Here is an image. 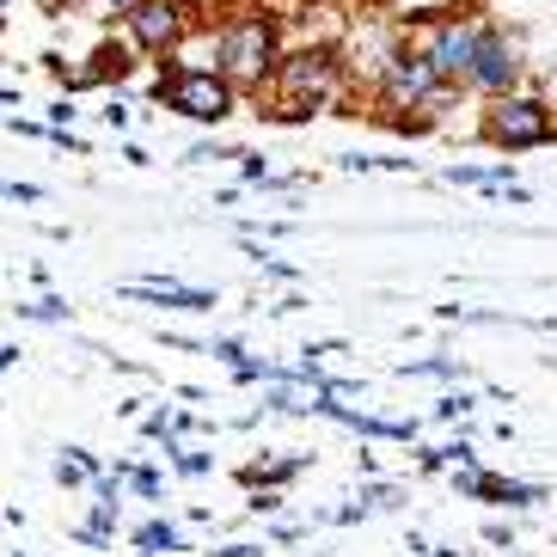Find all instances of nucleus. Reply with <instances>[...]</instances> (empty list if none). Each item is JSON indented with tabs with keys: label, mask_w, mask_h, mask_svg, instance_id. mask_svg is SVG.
<instances>
[{
	"label": "nucleus",
	"mask_w": 557,
	"mask_h": 557,
	"mask_svg": "<svg viewBox=\"0 0 557 557\" xmlns=\"http://www.w3.org/2000/svg\"><path fill=\"white\" fill-rule=\"evenodd\" d=\"M214 67L227 74L239 92H263L270 74L282 67V32L270 13H239L214 32Z\"/></svg>",
	"instance_id": "1"
},
{
	"label": "nucleus",
	"mask_w": 557,
	"mask_h": 557,
	"mask_svg": "<svg viewBox=\"0 0 557 557\" xmlns=\"http://www.w3.org/2000/svg\"><path fill=\"white\" fill-rule=\"evenodd\" d=\"M337 92H344V62H337V50H295V55H282V67L270 74V99H276L270 116L295 123V116L325 111Z\"/></svg>",
	"instance_id": "2"
},
{
	"label": "nucleus",
	"mask_w": 557,
	"mask_h": 557,
	"mask_svg": "<svg viewBox=\"0 0 557 557\" xmlns=\"http://www.w3.org/2000/svg\"><path fill=\"white\" fill-rule=\"evenodd\" d=\"M484 141L503 148V153L545 148V141H557V111L545 99H527V92H503V99H491V111H484Z\"/></svg>",
	"instance_id": "4"
},
{
	"label": "nucleus",
	"mask_w": 557,
	"mask_h": 557,
	"mask_svg": "<svg viewBox=\"0 0 557 557\" xmlns=\"http://www.w3.org/2000/svg\"><path fill=\"white\" fill-rule=\"evenodd\" d=\"M374 99L386 104V111H429L435 116L454 99V86L435 74L423 44H405V50H386V62L374 67Z\"/></svg>",
	"instance_id": "3"
},
{
	"label": "nucleus",
	"mask_w": 557,
	"mask_h": 557,
	"mask_svg": "<svg viewBox=\"0 0 557 557\" xmlns=\"http://www.w3.org/2000/svg\"><path fill=\"white\" fill-rule=\"evenodd\" d=\"M160 99L178 116H190V123H221L239 104V86L221 67H178L172 81H160Z\"/></svg>",
	"instance_id": "6"
},
{
	"label": "nucleus",
	"mask_w": 557,
	"mask_h": 557,
	"mask_svg": "<svg viewBox=\"0 0 557 557\" xmlns=\"http://www.w3.org/2000/svg\"><path fill=\"white\" fill-rule=\"evenodd\" d=\"M521 74H527V50H521V37H508L503 25H484V37H478V62H472V81H466V92L503 99V92H521Z\"/></svg>",
	"instance_id": "7"
},
{
	"label": "nucleus",
	"mask_w": 557,
	"mask_h": 557,
	"mask_svg": "<svg viewBox=\"0 0 557 557\" xmlns=\"http://www.w3.org/2000/svg\"><path fill=\"white\" fill-rule=\"evenodd\" d=\"M129 37L141 55H172L190 32V7L184 0H129Z\"/></svg>",
	"instance_id": "8"
},
{
	"label": "nucleus",
	"mask_w": 557,
	"mask_h": 557,
	"mask_svg": "<svg viewBox=\"0 0 557 557\" xmlns=\"http://www.w3.org/2000/svg\"><path fill=\"white\" fill-rule=\"evenodd\" d=\"M478 37H484V18H478V13H442V18H429L423 50H429L435 74H442V81L454 86V92H466V81H472Z\"/></svg>",
	"instance_id": "5"
}]
</instances>
